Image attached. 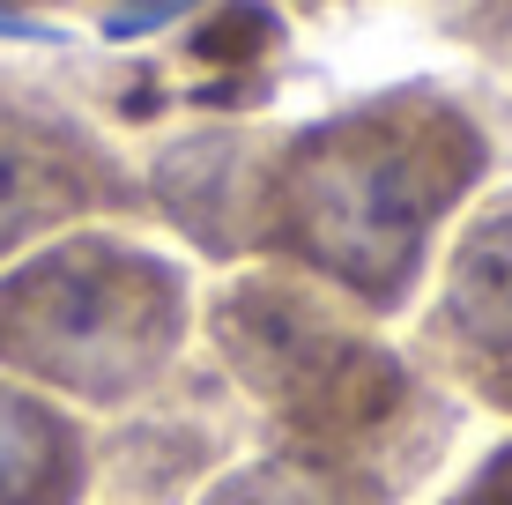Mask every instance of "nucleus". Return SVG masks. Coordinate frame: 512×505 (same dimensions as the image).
I'll return each instance as SVG.
<instances>
[{
	"label": "nucleus",
	"instance_id": "39448f33",
	"mask_svg": "<svg viewBox=\"0 0 512 505\" xmlns=\"http://www.w3.org/2000/svg\"><path fill=\"white\" fill-rule=\"evenodd\" d=\"M112 194V156H97L82 134L52 127V119L0 104V260Z\"/></svg>",
	"mask_w": 512,
	"mask_h": 505
},
{
	"label": "nucleus",
	"instance_id": "6e6552de",
	"mask_svg": "<svg viewBox=\"0 0 512 505\" xmlns=\"http://www.w3.org/2000/svg\"><path fill=\"white\" fill-rule=\"evenodd\" d=\"M453 505H512V446H505V454H498V461H490V468H483V476H475V483H468V491H461V498H453Z\"/></svg>",
	"mask_w": 512,
	"mask_h": 505
},
{
	"label": "nucleus",
	"instance_id": "f03ea898",
	"mask_svg": "<svg viewBox=\"0 0 512 505\" xmlns=\"http://www.w3.org/2000/svg\"><path fill=\"white\" fill-rule=\"evenodd\" d=\"M186 335V275L127 238H67L0 275V372L75 402H134Z\"/></svg>",
	"mask_w": 512,
	"mask_h": 505
},
{
	"label": "nucleus",
	"instance_id": "423d86ee",
	"mask_svg": "<svg viewBox=\"0 0 512 505\" xmlns=\"http://www.w3.org/2000/svg\"><path fill=\"white\" fill-rule=\"evenodd\" d=\"M90 446L45 394L0 379V505H75Z\"/></svg>",
	"mask_w": 512,
	"mask_h": 505
},
{
	"label": "nucleus",
	"instance_id": "f257e3e1",
	"mask_svg": "<svg viewBox=\"0 0 512 505\" xmlns=\"http://www.w3.org/2000/svg\"><path fill=\"white\" fill-rule=\"evenodd\" d=\"M490 142L446 90H386L342 119H320L282 142L268 246L349 290L357 305L394 312L409 298L438 223L483 179Z\"/></svg>",
	"mask_w": 512,
	"mask_h": 505
},
{
	"label": "nucleus",
	"instance_id": "20e7f679",
	"mask_svg": "<svg viewBox=\"0 0 512 505\" xmlns=\"http://www.w3.org/2000/svg\"><path fill=\"white\" fill-rule=\"evenodd\" d=\"M431 350L483 402L512 409V201L475 216L468 238L453 246L446 298H438V320H431Z\"/></svg>",
	"mask_w": 512,
	"mask_h": 505
},
{
	"label": "nucleus",
	"instance_id": "0eeeda50",
	"mask_svg": "<svg viewBox=\"0 0 512 505\" xmlns=\"http://www.w3.org/2000/svg\"><path fill=\"white\" fill-rule=\"evenodd\" d=\"M208 505H379V491L357 476V468L290 446V454H268V461L238 468L231 483H216Z\"/></svg>",
	"mask_w": 512,
	"mask_h": 505
},
{
	"label": "nucleus",
	"instance_id": "7ed1b4c3",
	"mask_svg": "<svg viewBox=\"0 0 512 505\" xmlns=\"http://www.w3.org/2000/svg\"><path fill=\"white\" fill-rule=\"evenodd\" d=\"M282 142L253 127H201L156 156V208L193 238L201 253H253L268 246V201H275Z\"/></svg>",
	"mask_w": 512,
	"mask_h": 505
}]
</instances>
